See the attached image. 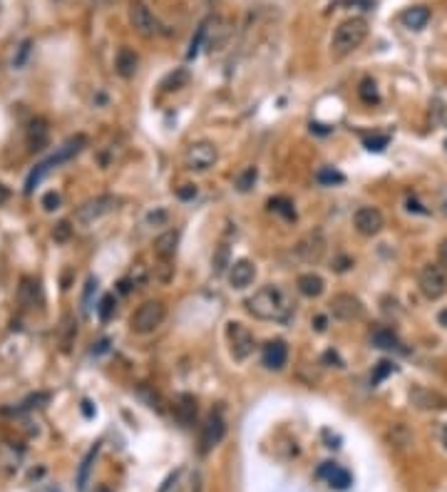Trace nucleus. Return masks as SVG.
<instances>
[{
	"mask_svg": "<svg viewBox=\"0 0 447 492\" xmlns=\"http://www.w3.org/2000/svg\"><path fill=\"white\" fill-rule=\"evenodd\" d=\"M294 299L281 286H261L246 299V311L259 321H289L294 316Z\"/></svg>",
	"mask_w": 447,
	"mask_h": 492,
	"instance_id": "obj_1",
	"label": "nucleus"
},
{
	"mask_svg": "<svg viewBox=\"0 0 447 492\" xmlns=\"http://www.w3.org/2000/svg\"><path fill=\"white\" fill-rule=\"evenodd\" d=\"M368 38V20L366 18H348L333 30L331 38V53L333 57H345L355 53Z\"/></svg>",
	"mask_w": 447,
	"mask_h": 492,
	"instance_id": "obj_2",
	"label": "nucleus"
},
{
	"mask_svg": "<svg viewBox=\"0 0 447 492\" xmlns=\"http://www.w3.org/2000/svg\"><path fill=\"white\" fill-rule=\"evenodd\" d=\"M164 316H167V306H164L162 301H154V299L144 301L142 306L132 313L130 326H132V331L139 334V336L152 334V331H157V328L162 326Z\"/></svg>",
	"mask_w": 447,
	"mask_h": 492,
	"instance_id": "obj_3",
	"label": "nucleus"
},
{
	"mask_svg": "<svg viewBox=\"0 0 447 492\" xmlns=\"http://www.w3.org/2000/svg\"><path fill=\"white\" fill-rule=\"evenodd\" d=\"M85 142H88V139H85L82 135H77V137H72V139H67V142L62 144V147L57 149V152H55L53 157L45 159V162L40 164L38 170H35L33 175H30V179H27V186H25V189H27V191H33V186L38 184V182L43 179V177L48 175V172L53 170V167H57V164H62V162H67V159L75 157V154L80 152L82 147H85Z\"/></svg>",
	"mask_w": 447,
	"mask_h": 492,
	"instance_id": "obj_4",
	"label": "nucleus"
},
{
	"mask_svg": "<svg viewBox=\"0 0 447 492\" xmlns=\"http://www.w3.org/2000/svg\"><path fill=\"white\" fill-rule=\"evenodd\" d=\"M418 286L427 301H440L447 294V268L442 264H425L418 276Z\"/></svg>",
	"mask_w": 447,
	"mask_h": 492,
	"instance_id": "obj_5",
	"label": "nucleus"
},
{
	"mask_svg": "<svg viewBox=\"0 0 447 492\" xmlns=\"http://www.w3.org/2000/svg\"><path fill=\"white\" fill-rule=\"evenodd\" d=\"M226 339H229V350L234 355V361H246L254 353L256 339L249 331V326H244L241 321H229L226 323Z\"/></svg>",
	"mask_w": 447,
	"mask_h": 492,
	"instance_id": "obj_6",
	"label": "nucleus"
},
{
	"mask_svg": "<svg viewBox=\"0 0 447 492\" xmlns=\"http://www.w3.org/2000/svg\"><path fill=\"white\" fill-rule=\"evenodd\" d=\"M130 25L135 27L137 35H142V38H157L162 33V22L157 20L152 11L144 6L142 0H132L130 3Z\"/></svg>",
	"mask_w": 447,
	"mask_h": 492,
	"instance_id": "obj_7",
	"label": "nucleus"
},
{
	"mask_svg": "<svg viewBox=\"0 0 447 492\" xmlns=\"http://www.w3.org/2000/svg\"><path fill=\"white\" fill-rule=\"evenodd\" d=\"M219 149L214 142H191L184 154L186 170L191 172H209L216 164Z\"/></svg>",
	"mask_w": 447,
	"mask_h": 492,
	"instance_id": "obj_8",
	"label": "nucleus"
},
{
	"mask_svg": "<svg viewBox=\"0 0 447 492\" xmlns=\"http://www.w3.org/2000/svg\"><path fill=\"white\" fill-rule=\"evenodd\" d=\"M331 313H333V318L350 323V321H360V318L366 316V306H363V301L353 294H336L331 299Z\"/></svg>",
	"mask_w": 447,
	"mask_h": 492,
	"instance_id": "obj_9",
	"label": "nucleus"
},
{
	"mask_svg": "<svg viewBox=\"0 0 447 492\" xmlns=\"http://www.w3.org/2000/svg\"><path fill=\"white\" fill-rule=\"evenodd\" d=\"M117 207V199L115 197H97V199H90V202H85L80 209L75 212V221L80 226H92L95 221H99V219L104 217V214H109L112 209Z\"/></svg>",
	"mask_w": 447,
	"mask_h": 492,
	"instance_id": "obj_10",
	"label": "nucleus"
},
{
	"mask_svg": "<svg viewBox=\"0 0 447 492\" xmlns=\"http://www.w3.org/2000/svg\"><path fill=\"white\" fill-rule=\"evenodd\" d=\"M353 226L360 236H378L385 226V217L376 207H360L353 214Z\"/></svg>",
	"mask_w": 447,
	"mask_h": 492,
	"instance_id": "obj_11",
	"label": "nucleus"
},
{
	"mask_svg": "<svg viewBox=\"0 0 447 492\" xmlns=\"http://www.w3.org/2000/svg\"><path fill=\"white\" fill-rule=\"evenodd\" d=\"M224 435H226V423H224L221 413H212L202 428V453H209L212 448H216L224 440Z\"/></svg>",
	"mask_w": 447,
	"mask_h": 492,
	"instance_id": "obj_12",
	"label": "nucleus"
},
{
	"mask_svg": "<svg viewBox=\"0 0 447 492\" xmlns=\"http://www.w3.org/2000/svg\"><path fill=\"white\" fill-rule=\"evenodd\" d=\"M323 249H326V241H323V234L321 231H311L308 236H303V239L296 244V257H301L305 264H316L318 259L323 257Z\"/></svg>",
	"mask_w": 447,
	"mask_h": 492,
	"instance_id": "obj_13",
	"label": "nucleus"
},
{
	"mask_svg": "<svg viewBox=\"0 0 447 492\" xmlns=\"http://www.w3.org/2000/svg\"><path fill=\"white\" fill-rule=\"evenodd\" d=\"M226 279H229V286L231 289H246V286L254 284L256 279V266L249 261V259H239L229 266V273H226Z\"/></svg>",
	"mask_w": 447,
	"mask_h": 492,
	"instance_id": "obj_14",
	"label": "nucleus"
},
{
	"mask_svg": "<svg viewBox=\"0 0 447 492\" xmlns=\"http://www.w3.org/2000/svg\"><path fill=\"white\" fill-rule=\"evenodd\" d=\"M410 403H413L418 410H445L447 408L445 395H440L437 390L422 388V385L410 390Z\"/></svg>",
	"mask_w": 447,
	"mask_h": 492,
	"instance_id": "obj_15",
	"label": "nucleus"
},
{
	"mask_svg": "<svg viewBox=\"0 0 447 492\" xmlns=\"http://www.w3.org/2000/svg\"><path fill=\"white\" fill-rule=\"evenodd\" d=\"M316 475L321 477V480H326L328 485L333 487V490H348L350 482H353L350 472L343 470V467H341V465H336V463H323L321 467H318Z\"/></svg>",
	"mask_w": 447,
	"mask_h": 492,
	"instance_id": "obj_16",
	"label": "nucleus"
},
{
	"mask_svg": "<svg viewBox=\"0 0 447 492\" xmlns=\"http://www.w3.org/2000/svg\"><path fill=\"white\" fill-rule=\"evenodd\" d=\"M286 361H289V346L281 339L268 341V343L263 346V366H266L268 371H281V368L286 366Z\"/></svg>",
	"mask_w": 447,
	"mask_h": 492,
	"instance_id": "obj_17",
	"label": "nucleus"
},
{
	"mask_svg": "<svg viewBox=\"0 0 447 492\" xmlns=\"http://www.w3.org/2000/svg\"><path fill=\"white\" fill-rule=\"evenodd\" d=\"M177 246H179V231L177 229L164 231V234H159L154 239V257L159 261H174Z\"/></svg>",
	"mask_w": 447,
	"mask_h": 492,
	"instance_id": "obj_18",
	"label": "nucleus"
},
{
	"mask_svg": "<svg viewBox=\"0 0 447 492\" xmlns=\"http://www.w3.org/2000/svg\"><path fill=\"white\" fill-rule=\"evenodd\" d=\"M430 18H432V13L427 6H413L400 15V22H403L408 30H422V27L430 22Z\"/></svg>",
	"mask_w": 447,
	"mask_h": 492,
	"instance_id": "obj_19",
	"label": "nucleus"
},
{
	"mask_svg": "<svg viewBox=\"0 0 447 492\" xmlns=\"http://www.w3.org/2000/svg\"><path fill=\"white\" fill-rule=\"evenodd\" d=\"M137 67H139V57H137V53L132 48H122L120 53H117V57H115L117 75L130 80V77H135Z\"/></svg>",
	"mask_w": 447,
	"mask_h": 492,
	"instance_id": "obj_20",
	"label": "nucleus"
},
{
	"mask_svg": "<svg viewBox=\"0 0 447 492\" xmlns=\"http://www.w3.org/2000/svg\"><path fill=\"white\" fill-rule=\"evenodd\" d=\"M296 286H298V291L305 296V299H318V296L323 294V289H326V281H323L318 273L308 271V273H301Z\"/></svg>",
	"mask_w": 447,
	"mask_h": 492,
	"instance_id": "obj_21",
	"label": "nucleus"
},
{
	"mask_svg": "<svg viewBox=\"0 0 447 492\" xmlns=\"http://www.w3.org/2000/svg\"><path fill=\"white\" fill-rule=\"evenodd\" d=\"M174 416L181 425L189 428L194 423V418H197V400L191 398V395H179L174 405Z\"/></svg>",
	"mask_w": 447,
	"mask_h": 492,
	"instance_id": "obj_22",
	"label": "nucleus"
},
{
	"mask_svg": "<svg viewBox=\"0 0 447 492\" xmlns=\"http://www.w3.org/2000/svg\"><path fill=\"white\" fill-rule=\"evenodd\" d=\"M371 343L376 348H383V350H398L400 348V341L398 336L390 331V328H376L371 334Z\"/></svg>",
	"mask_w": 447,
	"mask_h": 492,
	"instance_id": "obj_23",
	"label": "nucleus"
},
{
	"mask_svg": "<svg viewBox=\"0 0 447 492\" xmlns=\"http://www.w3.org/2000/svg\"><path fill=\"white\" fill-rule=\"evenodd\" d=\"M358 97L363 100L366 104H378V102H380V95H378V85L371 80V77H366V80L360 82Z\"/></svg>",
	"mask_w": 447,
	"mask_h": 492,
	"instance_id": "obj_24",
	"label": "nucleus"
},
{
	"mask_svg": "<svg viewBox=\"0 0 447 492\" xmlns=\"http://www.w3.org/2000/svg\"><path fill=\"white\" fill-rule=\"evenodd\" d=\"M268 207H271V212L281 214V217L296 219V209H294V202H291V199H286V197H273V199H268Z\"/></svg>",
	"mask_w": 447,
	"mask_h": 492,
	"instance_id": "obj_25",
	"label": "nucleus"
},
{
	"mask_svg": "<svg viewBox=\"0 0 447 492\" xmlns=\"http://www.w3.org/2000/svg\"><path fill=\"white\" fill-rule=\"evenodd\" d=\"M207 33H209V20H204L202 25L197 27V35L191 38L189 50H186V57H197V53H199V50H202L204 38H207Z\"/></svg>",
	"mask_w": 447,
	"mask_h": 492,
	"instance_id": "obj_26",
	"label": "nucleus"
},
{
	"mask_svg": "<svg viewBox=\"0 0 447 492\" xmlns=\"http://www.w3.org/2000/svg\"><path fill=\"white\" fill-rule=\"evenodd\" d=\"M316 179H318V184H323V186H333V184L345 182V177L341 175V172L333 170V167H323V170H318Z\"/></svg>",
	"mask_w": 447,
	"mask_h": 492,
	"instance_id": "obj_27",
	"label": "nucleus"
},
{
	"mask_svg": "<svg viewBox=\"0 0 447 492\" xmlns=\"http://www.w3.org/2000/svg\"><path fill=\"white\" fill-rule=\"evenodd\" d=\"M97 445H95L92 450H90L88 453V458L82 460V467H80V477H77V487H80V492L85 490V487H88V475H90V467H92V460L97 458Z\"/></svg>",
	"mask_w": 447,
	"mask_h": 492,
	"instance_id": "obj_28",
	"label": "nucleus"
},
{
	"mask_svg": "<svg viewBox=\"0 0 447 492\" xmlns=\"http://www.w3.org/2000/svg\"><path fill=\"white\" fill-rule=\"evenodd\" d=\"M256 177H259L256 167H246V170L241 172L239 177H236V189H239V191H249L251 186L256 184Z\"/></svg>",
	"mask_w": 447,
	"mask_h": 492,
	"instance_id": "obj_29",
	"label": "nucleus"
},
{
	"mask_svg": "<svg viewBox=\"0 0 447 492\" xmlns=\"http://www.w3.org/2000/svg\"><path fill=\"white\" fill-rule=\"evenodd\" d=\"M186 82H189V72H186V70H177V72H172V75L162 82V88L164 90H179V88H184Z\"/></svg>",
	"mask_w": 447,
	"mask_h": 492,
	"instance_id": "obj_30",
	"label": "nucleus"
},
{
	"mask_svg": "<svg viewBox=\"0 0 447 492\" xmlns=\"http://www.w3.org/2000/svg\"><path fill=\"white\" fill-rule=\"evenodd\" d=\"M387 142H390V137L387 135L363 137V144H366V149H371V152H383V149L387 147Z\"/></svg>",
	"mask_w": 447,
	"mask_h": 492,
	"instance_id": "obj_31",
	"label": "nucleus"
},
{
	"mask_svg": "<svg viewBox=\"0 0 447 492\" xmlns=\"http://www.w3.org/2000/svg\"><path fill=\"white\" fill-rule=\"evenodd\" d=\"M115 296H104L102 301H99V308H97V313H99V318H102V321H109V318H112V313H115Z\"/></svg>",
	"mask_w": 447,
	"mask_h": 492,
	"instance_id": "obj_32",
	"label": "nucleus"
},
{
	"mask_svg": "<svg viewBox=\"0 0 447 492\" xmlns=\"http://www.w3.org/2000/svg\"><path fill=\"white\" fill-rule=\"evenodd\" d=\"M395 371V366L390 361H380L376 366V373H373V385H378V383H383L385 381L387 376H390V373Z\"/></svg>",
	"mask_w": 447,
	"mask_h": 492,
	"instance_id": "obj_33",
	"label": "nucleus"
},
{
	"mask_svg": "<svg viewBox=\"0 0 447 492\" xmlns=\"http://www.w3.org/2000/svg\"><path fill=\"white\" fill-rule=\"evenodd\" d=\"M226 266H231L229 264V246H219L216 257H214V271L221 273Z\"/></svg>",
	"mask_w": 447,
	"mask_h": 492,
	"instance_id": "obj_34",
	"label": "nucleus"
},
{
	"mask_svg": "<svg viewBox=\"0 0 447 492\" xmlns=\"http://www.w3.org/2000/svg\"><path fill=\"white\" fill-rule=\"evenodd\" d=\"M144 281H147V271H144V266H142V264H137V266L132 268L130 284H135V286H142Z\"/></svg>",
	"mask_w": 447,
	"mask_h": 492,
	"instance_id": "obj_35",
	"label": "nucleus"
},
{
	"mask_svg": "<svg viewBox=\"0 0 447 492\" xmlns=\"http://www.w3.org/2000/svg\"><path fill=\"white\" fill-rule=\"evenodd\" d=\"M43 207L48 209V212H53V209L60 207V194H55V191H50V194H45L43 197Z\"/></svg>",
	"mask_w": 447,
	"mask_h": 492,
	"instance_id": "obj_36",
	"label": "nucleus"
},
{
	"mask_svg": "<svg viewBox=\"0 0 447 492\" xmlns=\"http://www.w3.org/2000/svg\"><path fill=\"white\" fill-rule=\"evenodd\" d=\"M177 197L184 199V202H186V199H194V197H197V186H194V184L179 186V189H177Z\"/></svg>",
	"mask_w": 447,
	"mask_h": 492,
	"instance_id": "obj_37",
	"label": "nucleus"
},
{
	"mask_svg": "<svg viewBox=\"0 0 447 492\" xmlns=\"http://www.w3.org/2000/svg\"><path fill=\"white\" fill-rule=\"evenodd\" d=\"M311 326L316 328L318 334H326V328H328V318L318 313V316H313V318H311Z\"/></svg>",
	"mask_w": 447,
	"mask_h": 492,
	"instance_id": "obj_38",
	"label": "nucleus"
},
{
	"mask_svg": "<svg viewBox=\"0 0 447 492\" xmlns=\"http://www.w3.org/2000/svg\"><path fill=\"white\" fill-rule=\"evenodd\" d=\"M67 236H70V224L62 221V224H57V229H55V239L62 241V239H67Z\"/></svg>",
	"mask_w": 447,
	"mask_h": 492,
	"instance_id": "obj_39",
	"label": "nucleus"
},
{
	"mask_svg": "<svg viewBox=\"0 0 447 492\" xmlns=\"http://www.w3.org/2000/svg\"><path fill=\"white\" fill-rule=\"evenodd\" d=\"M437 259H440V264L447 268V239H442L440 246H437Z\"/></svg>",
	"mask_w": 447,
	"mask_h": 492,
	"instance_id": "obj_40",
	"label": "nucleus"
},
{
	"mask_svg": "<svg viewBox=\"0 0 447 492\" xmlns=\"http://www.w3.org/2000/svg\"><path fill=\"white\" fill-rule=\"evenodd\" d=\"M323 361L336 363V368H343V361L338 358V353H336V350H326V355H323Z\"/></svg>",
	"mask_w": 447,
	"mask_h": 492,
	"instance_id": "obj_41",
	"label": "nucleus"
},
{
	"mask_svg": "<svg viewBox=\"0 0 447 492\" xmlns=\"http://www.w3.org/2000/svg\"><path fill=\"white\" fill-rule=\"evenodd\" d=\"M27 53H30V43H27V40H25V43L20 45V53H18V57H15V65H18V67L22 65V60H25V57H27Z\"/></svg>",
	"mask_w": 447,
	"mask_h": 492,
	"instance_id": "obj_42",
	"label": "nucleus"
},
{
	"mask_svg": "<svg viewBox=\"0 0 447 492\" xmlns=\"http://www.w3.org/2000/svg\"><path fill=\"white\" fill-rule=\"evenodd\" d=\"M323 437H326V440H328V443H331V445H328V448H341V437L338 435H331V432H323Z\"/></svg>",
	"mask_w": 447,
	"mask_h": 492,
	"instance_id": "obj_43",
	"label": "nucleus"
},
{
	"mask_svg": "<svg viewBox=\"0 0 447 492\" xmlns=\"http://www.w3.org/2000/svg\"><path fill=\"white\" fill-rule=\"evenodd\" d=\"M82 413H85V416H88V418H92V416H95L92 403H90V400H85V403H82Z\"/></svg>",
	"mask_w": 447,
	"mask_h": 492,
	"instance_id": "obj_44",
	"label": "nucleus"
},
{
	"mask_svg": "<svg viewBox=\"0 0 447 492\" xmlns=\"http://www.w3.org/2000/svg\"><path fill=\"white\" fill-rule=\"evenodd\" d=\"M437 323H440L442 328H447V308H442V311L437 313Z\"/></svg>",
	"mask_w": 447,
	"mask_h": 492,
	"instance_id": "obj_45",
	"label": "nucleus"
},
{
	"mask_svg": "<svg viewBox=\"0 0 447 492\" xmlns=\"http://www.w3.org/2000/svg\"><path fill=\"white\" fill-rule=\"evenodd\" d=\"M408 209H410V212L425 214V209H422V207H420V204H418V202H413V199H410V202H408Z\"/></svg>",
	"mask_w": 447,
	"mask_h": 492,
	"instance_id": "obj_46",
	"label": "nucleus"
},
{
	"mask_svg": "<svg viewBox=\"0 0 447 492\" xmlns=\"http://www.w3.org/2000/svg\"><path fill=\"white\" fill-rule=\"evenodd\" d=\"M104 350H107V341H99V343H97V350H95V353H104Z\"/></svg>",
	"mask_w": 447,
	"mask_h": 492,
	"instance_id": "obj_47",
	"label": "nucleus"
},
{
	"mask_svg": "<svg viewBox=\"0 0 447 492\" xmlns=\"http://www.w3.org/2000/svg\"><path fill=\"white\" fill-rule=\"evenodd\" d=\"M442 443H445V448H447V425L442 428Z\"/></svg>",
	"mask_w": 447,
	"mask_h": 492,
	"instance_id": "obj_48",
	"label": "nucleus"
},
{
	"mask_svg": "<svg viewBox=\"0 0 447 492\" xmlns=\"http://www.w3.org/2000/svg\"><path fill=\"white\" fill-rule=\"evenodd\" d=\"M442 3H445V8H447V0H442Z\"/></svg>",
	"mask_w": 447,
	"mask_h": 492,
	"instance_id": "obj_49",
	"label": "nucleus"
},
{
	"mask_svg": "<svg viewBox=\"0 0 447 492\" xmlns=\"http://www.w3.org/2000/svg\"><path fill=\"white\" fill-rule=\"evenodd\" d=\"M95 3H102V0H95Z\"/></svg>",
	"mask_w": 447,
	"mask_h": 492,
	"instance_id": "obj_50",
	"label": "nucleus"
}]
</instances>
